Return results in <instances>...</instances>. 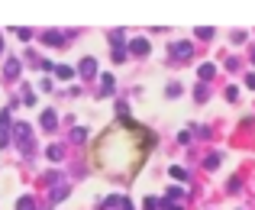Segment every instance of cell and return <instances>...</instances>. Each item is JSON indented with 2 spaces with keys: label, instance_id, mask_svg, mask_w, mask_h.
<instances>
[{
  "label": "cell",
  "instance_id": "14",
  "mask_svg": "<svg viewBox=\"0 0 255 210\" xmlns=\"http://www.w3.org/2000/svg\"><path fill=\"white\" fill-rule=\"evenodd\" d=\"M0 49H3V42H0Z\"/></svg>",
  "mask_w": 255,
  "mask_h": 210
},
{
  "label": "cell",
  "instance_id": "12",
  "mask_svg": "<svg viewBox=\"0 0 255 210\" xmlns=\"http://www.w3.org/2000/svg\"><path fill=\"white\" fill-rule=\"evenodd\" d=\"M71 139H75V142H84L87 139V130H84V126H81V130H75V133H71Z\"/></svg>",
  "mask_w": 255,
  "mask_h": 210
},
{
  "label": "cell",
  "instance_id": "1",
  "mask_svg": "<svg viewBox=\"0 0 255 210\" xmlns=\"http://www.w3.org/2000/svg\"><path fill=\"white\" fill-rule=\"evenodd\" d=\"M13 139H16L23 149H32V130H29V123H16V126H13Z\"/></svg>",
  "mask_w": 255,
  "mask_h": 210
},
{
  "label": "cell",
  "instance_id": "7",
  "mask_svg": "<svg viewBox=\"0 0 255 210\" xmlns=\"http://www.w3.org/2000/svg\"><path fill=\"white\" fill-rule=\"evenodd\" d=\"M49 159H52V162H62V159H65V149H62V146H49Z\"/></svg>",
  "mask_w": 255,
  "mask_h": 210
},
{
  "label": "cell",
  "instance_id": "4",
  "mask_svg": "<svg viewBox=\"0 0 255 210\" xmlns=\"http://www.w3.org/2000/svg\"><path fill=\"white\" fill-rule=\"evenodd\" d=\"M94 71H97L94 58H84V62H81V78H94Z\"/></svg>",
  "mask_w": 255,
  "mask_h": 210
},
{
  "label": "cell",
  "instance_id": "9",
  "mask_svg": "<svg viewBox=\"0 0 255 210\" xmlns=\"http://www.w3.org/2000/svg\"><path fill=\"white\" fill-rule=\"evenodd\" d=\"M129 49H132V52H136V55H145V52H149V45H145V42H142V39H136V42H132V45H129Z\"/></svg>",
  "mask_w": 255,
  "mask_h": 210
},
{
  "label": "cell",
  "instance_id": "11",
  "mask_svg": "<svg viewBox=\"0 0 255 210\" xmlns=\"http://www.w3.org/2000/svg\"><path fill=\"white\" fill-rule=\"evenodd\" d=\"M10 146V133H6V126H0V149Z\"/></svg>",
  "mask_w": 255,
  "mask_h": 210
},
{
  "label": "cell",
  "instance_id": "2",
  "mask_svg": "<svg viewBox=\"0 0 255 210\" xmlns=\"http://www.w3.org/2000/svg\"><path fill=\"white\" fill-rule=\"evenodd\" d=\"M58 126V117H55V110H42V130H55Z\"/></svg>",
  "mask_w": 255,
  "mask_h": 210
},
{
  "label": "cell",
  "instance_id": "6",
  "mask_svg": "<svg viewBox=\"0 0 255 210\" xmlns=\"http://www.w3.org/2000/svg\"><path fill=\"white\" fill-rule=\"evenodd\" d=\"M42 42H45V45H62L65 39L58 36V32H45V36H42Z\"/></svg>",
  "mask_w": 255,
  "mask_h": 210
},
{
  "label": "cell",
  "instance_id": "8",
  "mask_svg": "<svg viewBox=\"0 0 255 210\" xmlns=\"http://www.w3.org/2000/svg\"><path fill=\"white\" fill-rule=\"evenodd\" d=\"M16 210H36V201H32V198H19L16 201Z\"/></svg>",
  "mask_w": 255,
  "mask_h": 210
},
{
  "label": "cell",
  "instance_id": "10",
  "mask_svg": "<svg viewBox=\"0 0 255 210\" xmlns=\"http://www.w3.org/2000/svg\"><path fill=\"white\" fill-rule=\"evenodd\" d=\"M55 74H58V78H62V81H68V78H71V74H75V71H71L68 65H58V68H55Z\"/></svg>",
  "mask_w": 255,
  "mask_h": 210
},
{
  "label": "cell",
  "instance_id": "3",
  "mask_svg": "<svg viewBox=\"0 0 255 210\" xmlns=\"http://www.w3.org/2000/svg\"><path fill=\"white\" fill-rule=\"evenodd\" d=\"M107 207H113V210H132V204L126 198H107Z\"/></svg>",
  "mask_w": 255,
  "mask_h": 210
},
{
  "label": "cell",
  "instance_id": "13",
  "mask_svg": "<svg viewBox=\"0 0 255 210\" xmlns=\"http://www.w3.org/2000/svg\"><path fill=\"white\" fill-rule=\"evenodd\" d=\"M100 81H104V94H110V91H113V78H110V74H104Z\"/></svg>",
  "mask_w": 255,
  "mask_h": 210
},
{
  "label": "cell",
  "instance_id": "5",
  "mask_svg": "<svg viewBox=\"0 0 255 210\" xmlns=\"http://www.w3.org/2000/svg\"><path fill=\"white\" fill-rule=\"evenodd\" d=\"M3 74H6V78H16V74H19V62H16V58H10V62L3 65Z\"/></svg>",
  "mask_w": 255,
  "mask_h": 210
}]
</instances>
